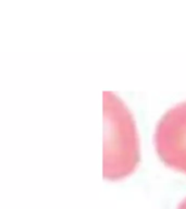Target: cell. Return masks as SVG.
Returning <instances> with one entry per match:
<instances>
[{"mask_svg":"<svg viewBox=\"0 0 186 209\" xmlns=\"http://www.w3.org/2000/svg\"><path fill=\"white\" fill-rule=\"evenodd\" d=\"M103 174L118 179L132 172L138 163V132L132 111L115 93L103 91Z\"/></svg>","mask_w":186,"mask_h":209,"instance_id":"1","label":"cell"},{"mask_svg":"<svg viewBox=\"0 0 186 209\" xmlns=\"http://www.w3.org/2000/svg\"><path fill=\"white\" fill-rule=\"evenodd\" d=\"M153 142L166 165L186 172V100L163 113L156 125Z\"/></svg>","mask_w":186,"mask_h":209,"instance_id":"2","label":"cell"},{"mask_svg":"<svg viewBox=\"0 0 186 209\" xmlns=\"http://www.w3.org/2000/svg\"><path fill=\"white\" fill-rule=\"evenodd\" d=\"M177 209H186V197L179 202V206H177Z\"/></svg>","mask_w":186,"mask_h":209,"instance_id":"3","label":"cell"}]
</instances>
